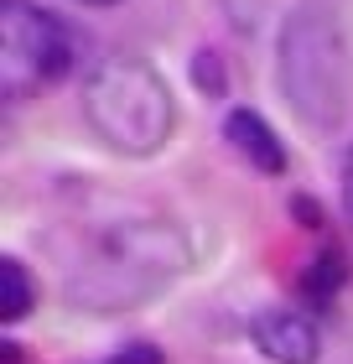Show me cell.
Instances as JSON below:
<instances>
[{
	"instance_id": "cell-1",
	"label": "cell",
	"mask_w": 353,
	"mask_h": 364,
	"mask_svg": "<svg viewBox=\"0 0 353 364\" xmlns=\"http://www.w3.org/2000/svg\"><path fill=\"white\" fill-rule=\"evenodd\" d=\"M47 250L63 271L68 302L89 312H120L151 302L188 271V240L172 219L104 203V198L99 203L83 198V208L47 235Z\"/></svg>"
},
{
	"instance_id": "cell-2",
	"label": "cell",
	"mask_w": 353,
	"mask_h": 364,
	"mask_svg": "<svg viewBox=\"0 0 353 364\" xmlns=\"http://www.w3.org/2000/svg\"><path fill=\"white\" fill-rule=\"evenodd\" d=\"M83 120L120 156H156L177 125L166 78L141 58L109 53L83 78Z\"/></svg>"
},
{
	"instance_id": "cell-3",
	"label": "cell",
	"mask_w": 353,
	"mask_h": 364,
	"mask_svg": "<svg viewBox=\"0 0 353 364\" xmlns=\"http://www.w3.org/2000/svg\"><path fill=\"white\" fill-rule=\"evenodd\" d=\"M281 94L317 130H332L348 114L353 58L343 26L322 6H301L281 26Z\"/></svg>"
},
{
	"instance_id": "cell-4",
	"label": "cell",
	"mask_w": 353,
	"mask_h": 364,
	"mask_svg": "<svg viewBox=\"0 0 353 364\" xmlns=\"http://www.w3.org/2000/svg\"><path fill=\"white\" fill-rule=\"evenodd\" d=\"M73 68V37L37 0H0V94L26 99Z\"/></svg>"
},
{
	"instance_id": "cell-5",
	"label": "cell",
	"mask_w": 353,
	"mask_h": 364,
	"mask_svg": "<svg viewBox=\"0 0 353 364\" xmlns=\"http://www.w3.org/2000/svg\"><path fill=\"white\" fill-rule=\"evenodd\" d=\"M249 333H255V343H260L276 364H317V349H322V343H317L312 318H301V312H291V307L260 312V318L249 323Z\"/></svg>"
},
{
	"instance_id": "cell-6",
	"label": "cell",
	"mask_w": 353,
	"mask_h": 364,
	"mask_svg": "<svg viewBox=\"0 0 353 364\" xmlns=\"http://www.w3.org/2000/svg\"><path fill=\"white\" fill-rule=\"evenodd\" d=\"M224 136L234 141V151H239L249 167H260V172H271V177L286 172V146H281V136L260 120L255 109H234L229 120H224Z\"/></svg>"
},
{
	"instance_id": "cell-7",
	"label": "cell",
	"mask_w": 353,
	"mask_h": 364,
	"mask_svg": "<svg viewBox=\"0 0 353 364\" xmlns=\"http://www.w3.org/2000/svg\"><path fill=\"white\" fill-rule=\"evenodd\" d=\"M0 287H6V296H0V318L21 323L26 312H31V302H37V291H31V276H26V266L16 255L0 260Z\"/></svg>"
},
{
	"instance_id": "cell-8",
	"label": "cell",
	"mask_w": 353,
	"mask_h": 364,
	"mask_svg": "<svg viewBox=\"0 0 353 364\" xmlns=\"http://www.w3.org/2000/svg\"><path fill=\"white\" fill-rule=\"evenodd\" d=\"M192 78H197V89H208V94H224V68H218V58L208 53H197V63H192Z\"/></svg>"
},
{
	"instance_id": "cell-9",
	"label": "cell",
	"mask_w": 353,
	"mask_h": 364,
	"mask_svg": "<svg viewBox=\"0 0 353 364\" xmlns=\"http://www.w3.org/2000/svg\"><path fill=\"white\" fill-rule=\"evenodd\" d=\"M338 281H343V255H322L317 271H312V291H327V287H338Z\"/></svg>"
},
{
	"instance_id": "cell-10",
	"label": "cell",
	"mask_w": 353,
	"mask_h": 364,
	"mask_svg": "<svg viewBox=\"0 0 353 364\" xmlns=\"http://www.w3.org/2000/svg\"><path fill=\"white\" fill-rule=\"evenodd\" d=\"M109 364H161V354L151 349V343H130V349H120Z\"/></svg>"
},
{
	"instance_id": "cell-11",
	"label": "cell",
	"mask_w": 353,
	"mask_h": 364,
	"mask_svg": "<svg viewBox=\"0 0 353 364\" xmlns=\"http://www.w3.org/2000/svg\"><path fill=\"white\" fill-rule=\"evenodd\" d=\"M343 208H348V224H353V156H348V167H343Z\"/></svg>"
},
{
	"instance_id": "cell-12",
	"label": "cell",
	"mask_w": 353,
	"mask_h": 364,
	"mask_svg": "<svg viewBox=\"0 0 353 364\" xmlns=\"http://www.w3.org/2000/svg\"><path fill=\"white\" fill-rule=\"evenodd\" d=\"M78 6H120V0H78Z\"/></svg>"
}]
</instances>
